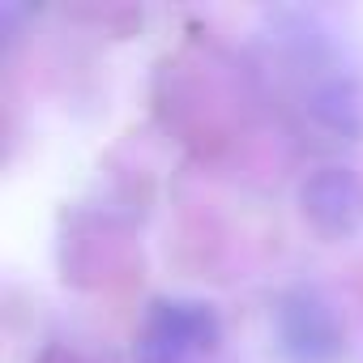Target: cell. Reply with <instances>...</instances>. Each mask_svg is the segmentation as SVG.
Listing matches in <instances>:
<instances>
[{
  "instance_id": "1",
  "label": "cell",
  "mask_w": 363,
  "mask_h": 363,
  "mask_svg": "<svg viewBox=\"0 0 363 363\" xmlns=\"http://www.w3.org/2000/svg\"><path fill=\"white\" fill-rule=\"evenodd\" d=\"M269 39L282 65H291V73L299 77V107L308 111V120L337 141H354L363 133V94L329 30L312 13H278Z\"/></svg>"
},
{
  "instance_id": "3",
  "label": "cell",
  "mask_w": 363,
  "mask_h": 363,
  "mask_svg": "<svg viewBox=\"0 0 363 363\" xmlns=\"http://www.w3.org/2000/svg\"><path fill=\"white\" fill-rule=\"evenodd\" d=\"M223 337V320L214 303L193 295H158L141 312L133 359L137 363H193L210 354Z\"/></svg>"
},
{
  "instance_id": "4",
  "label": "cell",
  "mask_w": 363,
  "mask_h": 363,
  "mask_svg": "<svg viewBox=\"0 0 363 363\" xmlns=\"http://www.w3.org/2000/svg\"><path fill=\"white\" fill-rule=\"evenodd\" d=\"M299 214L320 240H354L363 231V175L342 162L316 167L299 184Z\"/></svg>"
},
{
  "instance_id": "2",
  "label": "cell",
  "mask_w": 363,
  "mask_h": 363,
  "mask_svg": "<svg viewBox=\"0 0 363 363\" xmlns=\"http://www.w3.org/2000/svg\"><path fill=\"white\" fill-rule=\"evenodd\" d=\"M274 342L286 363H342L350 350L337 299L312 282H295L274 299Z\"/></svg>"
}]
</instances>
